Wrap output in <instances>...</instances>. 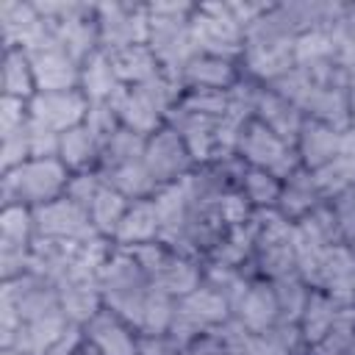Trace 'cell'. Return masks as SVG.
I'll use <instances>...</instances> for the list:
<instances>
[{"label": "cell", "mask_w": 355, "mask_h": 355, "mask_svg": "<svg viewBox=\"0 0 355 355\" xmlns=\"http://www.w3.org/2000/svg\"><path fill=\"white\" fill-rule=\"evenodd\" d=\"M269 6H272V3H250V0H230V3H227L233 19H236L244 31H247L252 22H258V19L269 11Z\"/></svg>", "instance_id": "db71d44e"}, {"label": "cell", "mask_w": 355, "mask_h": 355, "mask_svg": "<svg viewBox=\"0 0 355 355\" xmlns=\"http://www.w3.org/2000/svg\"><path fill=\"white\" fill-rule=\"evenodd\" d=\"M72 355H100V352H97L92 344H86V338H83V344H80V347H78Z\"/></svg>", "instance_id": "9f6ffc18"}, {"label": "cell", "mask_w": 355, "mask_h": 355, "mask_svg": "<svg viewBox=\"0 0 355 355\" xmlns=\"http://www.w3.org/2000/svg\"><path fill=\"white\" fill-rule=\"evenodd\" d=\"M36 241L33 211L25 205L0 208V277L14 280L31 272V250Z\"/></svg>", "instance_id": "7c38bea8"}, {"label": "cell", "mask_w": 355, "mask_h": 355, "mask_svg": "<svg viewBox=\"0 0 355 355\" xmlns=\"http://www.w3.org/2000/svg\"><path fill=\"white\" fill-rule=\"evenodd\" d=\"M330 205H333V214H336V219H338L344 244L355 241V186L347 189L344 194H338L336 200H330Z\"/></svg>", "instance_id": "816d5d0a"}, {"label": "cell", "mask_w": 355, "mask_h": 355, "mask_svg": "<svg viewBox=\"0 0 355 355\" xmlns=\"http://www.w3.org/2000/svg\"><path fill=\"white\" fill-rule=\"evenodd\" d=\"M108 105L114 108V114L119 119V128H128V130H133L144 139H150L155 130H161L166 125L161 111L141 94L139 86H119L111 94Z\"/></svg>", "instance_id": "7402d4cb"}, {"label": "cell", "mask_w": 355, "mask_h": 355, "mask_svg": "<svg viewBox=\"0 0 355 355\" xmlns=\"http://www.w3.org/2000/svg\"><path fill=\"white\" fill-rule=\"evenodd\" d=\"M189 22H191V39L197 53L241 61L244 28L233 19L227 3H197Z\"/></svg>", "instance_id": "ba28073f"}, {"label": "cell", "mask_w": 355, "mask_h": 355, "mask_svg": "<svg viewBox=\"0 0 355 355\" xmlns=\"http://www.w3.org/2000/svg\"><path fill=\"white\" fill-rule=\"evenodd\" d=\"M269 283L275 288V300H277V308H280V322H294L297 324L302 311H305V302L311 297V286L297 272L275 277Z\"/></svg>", "instance_id": "60d3db41"}, {"label": "cell", "mask_w": 355, "mask_h": 355, "mask_svg": "<svg viewBox=\"0 0 355 355\" xmlns=\"http://www.w3.org/2000/svg\"><path fill=\"white\" fill-rule=\"evenodd\" d=\"M144 147H147V139L128 130V128H119L100 150V164H97V172H105V169H114V166H122V164H130V161H141L144 158Z\"/></svg>", "instance_id": "ab89813d"}, {"label": "cell", "mask_w": 355, "mask_h": 355, "mask_svg": "<svg viewBox=\"0 0 355 355\" xmlns=\"http://www.w3.org/2000/svg\"><path fill=\"white\" fill-rule=\"evenodd\" d=\"M130 255L141 263L150 283L175 300L186 297L189 291H194L202 283V261L175 252L161 241L130 247Z\"/></svg>", "instance_id": "52a82bcc"}, {"label": "cell", "mask_w": 355, "mask_h": 355, "mask_svg": "<svg viewBox=\"0 0 355 355\" xmlns=\"http://www.w3.org/2000/svg\"><path fill=\"white\" fill-rule=\"evenodd\" d=\"M180 80L186 89H216V92H230L241 80V64L216 58V55H202L197 53L180 72Z\"/></svg>", "instance_id": "cb8c5ba5"}, {"label": "cell", "mask_w": 355, "mask_h": 355, "mask_svg": "<svg viewBox=\"0 0 355 355\" xmlns=\"http://www.w3.org/2000/svg\"><path fill=\"white\" fill-rule=\"evenodd\" d=\"M280 186H283V180H277L275 175H269L263 169H255V166H247L239 189L244 191V197L250 200V205L255 211H261V208H275L277 205Z\"/></svg>", "instance_id": "7bdbcfd3"}, {"label": "cell", "mask_w": 355, "mask_h": 355, "mask_svg": "<svg viewBox=\"0 0 355 355\" xmlns=\"http://www.w3.org/2000/svg\"><path fill=\"white\" fill-rule=\"evenodd\" d=\"M236 155H239L247 166L263 169V172L275 175L277 180L291 178V175L302 166V164H300V155H297V147L288 144V141H283L280 136H275L269 128H263V125L255 122V119H250L247 128L241 130Z\"/></svg>", "instance_id": "30bf717a"}, {"label": "cell", "mask_w": 355, "mask_h": 355, "mask_svg": "<svg viewBox=\"0 0 355 355\" xmlns=\"http://www.w3.org/2000/svg\"><path fill=\"white\" fill-rule=\"evenodd\" d=\"M31 122V119H28ZM0 164H3V172L8 169H17L19 164L31 161V141H28V125L8 133V136H0Z\"/></svg>", "instance_id": "bcb514c9"}, {"label": "cell", "mask_w": 355, "mask_h": 355, "mask_svg": "<svg viewBox=\"0 0 355 355\" xmlns=\"http://www.w3.org/2000/svg\"><path fill=\"white\" fill-rule=\"evenodd\" d=\"M58 139L61 133L39 125V122H28V141H31V158H58Z\"/></svg>", "instance_id": "681fc988"}, {"label": "cell", "mask_w": 355, "mask_h": 355, "mask_svg": "<svg viewBox=\"0 0 355 355\" xmlns=\"http://www.w3.org/2000/svg\"><path fill=\"white\" fill-rule=\"evenodd\" d=\"M69 327H72V322L64 316V311H55V313L22 322V327L17 330V338H14L11 347L22 349L25 355H47L69 333Z\"/></svg>", "instance_id": "f1b7e54d"}, {"label": "cell", "mask_w": 355, "mask_h": 355, "mask_svg": "<svg viewBox=\"0 0 355 355\" xmlns=\"http://www.w3.org/2000/svg\"><path fill=\"white\" fill-rule=\"evenodd\" d=\"M119 86H122V83L116 80L114 67H111V58H108L105 50L92 53V55L80 64V83H78V89L89 97V103H108L111 94H114Z\"/></svg>", "instance_id": "e575fe53"}, {"label": "cell", "mask_w": 355, "mask_h": 355, "mask_svg": "<svg viewBox=\"0 0 355 355\" xmlns=\"http://www.w3.org/2000/svg\"><path fill=\"white\" fill-rule=\"evenodd\" d=\"M233 316L250 330V333H263L280 322V308L275 300V288L266 277H258L250 283L247 294L241 302L233 308Z\"/></svg>", "instance_id": "484cf974"}, {"label": "cell", "mask_w": 355, "mask_h": 355, "mask_svg": "<svg viewBox=\"0 0 355 355\" xmlns=\"http://www.w3.org/2000/svg\"><path fill=\"white\" fill-rule=\"evenodd\" d=\"M100 175H103V180H105L111 189H116V191H119L122 197H128L130 202H133V200H150V197H155V191L161 189V186L155 183V178L150 175L144 158H141V161L122 164V166H114V169H105V172H100Z\"/></svg>", "instance_id": "d590c367"}, {"label": "cell", "mask_w": 355, "mask_h": 355, "mask_svg": "<svg viewBox=\"0 0 355 355\" xmlns=\"http://www.w3.org/2000/svg\"><path fill=\"white\" fill-rule=\"evenodd\" d=\"M349 128H355V83L349 86Z\"/></svg>", "instance_id": "11a10c76"}, {"label": "cell", "mask_w": 355, "mask_h": 355, "mask_svg": "<svg viewBox=\"0 0 355 355\" xmlns=\"http://www.w3.org/2000/svg\"><path fill=\"white\" fill-rule=\"evenodd\" d=\"M255 225V266L266 280L297 272L294 252V222H288L277 208H261L252 214Z\"/></svg>", "instance_id": "8992f818"}, {"label": "cell", "mask_w": 355, "mask_h": 355, "mask_svg": "<svg viewBox=\"0 0 355 355\" xmlns=\"http://www.w3.org/2000/svg\"><path fill=\"white\" fill-rule=\"evenodd\" d=\"M197 3H178V0H155L147 3L150 8V36L147 47L158 58L161 69L169 75L183 72V67L197 55L194 39H191V11Z\"/></svg>", "instance_id": "3957f363"}, {"label": "cell", "mask_w": 355, "mask_h": 355, "mask_svg": "<svg viewBox=\"0 0 355 355\" xmlns=\"http://www.w3.org/2000/svg\"><path fill=\"white\" fill-rule=\"evenodd\" d=\"M252 258H255V225H252V219H250L247 225L227 227V230L219 236V241L208 250L205 263H219V266L244 269Z\"/></svg>", "instance_id": "4dcf8cb0"}, {"label": "cell", "mask_w": 355, "mask_h": 355, "mask_svg": "<svg viewBox=\"0 0 355 355\" xmlns=\"http://www.w3.org/2000/svg\"><path fill=\"white\" fill-rule=\"evenodd\" d=\"M31 119L28 100L19 97H0V136H8L19 128H25Z\"/></svg>", "instance_id": "f907efd6"}, {"label": "cell", "mask_w": 355, "mask_h": 355, "mask_svg": "<svg viewBox=\"0 0 355 355\" xmlns=\"http://www.w3.org/2000/svg\"><path fill=\"white\" fill-rule=\"evenodd\" d=\"M319 202H324V200H322V194H319V189H316V183H313V172H308L305 166H300L291 178L283 180L280 197H277V205H275V208H277L288 222H300V219H305Z\"/></svg>", "instance_id": "f546056e"}, {"label": "cell", "mask_w": 355, "mask_h": 355, "mask_svg": "<svg viewBox=\"0 0 355 355\" xmlns=\"http://www.w3.org/2000/svg\"><path fill=\"white\" fill-rule=\"evenodd\" d=\"M36 239H58V241H89L97 236L89 211L72 202L69 197H58L47 205L31 208Z\"/></svg>", "instance_id": "9a60e30c"}, {"label": "cell", "mask_w": 355, "mask_h": 355, "mask_svg": "<svg viewBox=\"0 0 355 355\" xmlns=\"http://www.w3.org/2000/svg\"><path fill=\"white\" fill-rule=\"evenodd\" d=\"M97 283L103 291V305L108 311H114L116 316H122L133 330H139V322L144 316V308H147L155 286L144 275L141 263L130 255V250L114 247Z\"/></svg>", "instance_id": "7a4b0ae2"}, {"label": "cell", "mask_w": 355, "mask_h": 355, "mask_svg": "<svg viewBox=\"0 0 355 355\" xmlns=\"http://www.w3.org/2000/svg\"><path fill=\"white\" fill-rule=\"evenodd\" d=\"M36 11L50 22L55 42L83 64L92 53L100 50L97 31V3H75V0H33Z\"/></svg>", "instance_id": "5b68a950"}, {"label": "cell", "mask_w": 355, "mask_h": 355, "mask_svg": "<svg viewBox=\"0 0 355 355\" xmlns=\"http://www.w3.org/2000/svg\"><path fill=\"white\" fill-rule=\"evenodd\" d=\"M72 172L61 164V158H31L17 169L3 172L0 178V208L25 205L39 208L67 194Z\"/></svg>", "instance_id": "277c9868"}, {"label": "cell", "mask_w": 355, "mask_h": 355, "mask_svg": "<svg viewBox=\"0 0 355 355\" xmlns=\"http://www.w3.org/2000/svg\"><path fill=\"white\" fill-rule=\"evenodd\" d=\"M128 205H130L128 197H122L116 189H111L108 183H103V189L97 191L94 202L89 205V219H92L97 236H105V239L114 241V233H116V227H119Z\"/></svg>", "instance_id": "74e56055"}, {"label": "cell", "mask_w": 355, "mask_h": 355, "mask_svg": "<svg viewBox=\"0 0 355 355\" xmlns=\"http://www.w3.org/2000/svg\"><path fill=\"white\" fill-rule=\"evenodd\" d=\"M338 313H341V302H336L324 291H313L311 288V297L305 302V311H302V316L297 322L305 347H313V344L324 341L327 333L333 330V324L338 322Z\"/></svg>", "instance_id": "d6a6232c"}, {"label": "cell", "mask_w": 355, "mask_h": 355, "mask_svg": "<svg viewBox=\"0 0 355 355\" xmlns=\"http://www.w3.org/2000/svg\"><path fill=\"white\" fill-rule=\"evenodd\" d=\"M166 125L183 139V144L189 147L194 164H211L216 155V130H219V119L189 111L186 105H175L166 114Z\"/></svg>", "instance_id": "d6986e66"}, {"label": "cell", "mask_w": 355, "mask_h": 355, "mask_svg": "<svg viewBox=\"0 0 355 355\" xmlns=\"http://www.w3.org/2000/svg\"><path fill=\"white\" fill-rule=\"evenodd\" d=\"M294 31L277 11V3L244 31V53H241V72L261 86L275 83L288 69H294Z\"/></svg>", "instance_id": "6da1fadb"}, {"label": "cell", "mask_w": 355, "mask_h": 355, "mask_svg": "<svg viewBox=\"0 0 355 355\" xmlns=\"http://www.w3.org/2000/svg\"><path fill=\"white\" fill-rule=\"evenodd\" d=\"M144 164L150 169V175L155 178L158 186H166V183H178L183 180L186 175L194 172V158L189 153V147L183 144V139L169 128L164 125L161 130H155L150 139H147V147H144Z\"/></svg>", "instance_id": "2e32d148"}, {"label": "cell", "mask_w": 355, "mask_h": 355, "mask_svg": "<svg viewBox=\"0 0 355 355\" xmlns=\"http://www.w3.org/2000/svg\"><path fill=\"white\" fill-rule=\"evenodd\" d=\"M36 94V78L28 53L22 50H3V97L28 100Z\"/></svg>", "instance_id": "f35d334b"}, {"label": "cell", "mask_w": 355, "mask_h": 355, "mask_svg": "<svg viewBox=\"0 0 355 355\" xmlns=\"http://www.w3.org/2000/svg\"><path fill=\"white\" fill-rule=\"evenodd\" d=\"M103 183L105 180H103V175L97 169H92V172H75L69 178V186H67V194L64 197H69L72 202H78L80 208L89 211V205L94 202V197L103 189Z\"/></svg>", "instance_id": "7dc6e473"}, {"label": "cell", "mask_w": 355, "mask_h": 355, "mask_svg": "<svg viewBox=\"0 0 355 355\" xmlns=\"http://www.w3.org/2000/svg\"><path fill=\"white\" fill-rule=\"evenodd\" d=\"M300 277L313 291H324L341 305H355V252L349 244H330Z\"/></svg>", "instance_id": "5bb4252c"}, {"label": "cell", "mask_w": 355, "mask_h": 355, "mask_svg": "<svg viewBox=\"0 0 355 355\" xmlns=\"http://www.w3.org/2000/svg\"><path fill=\"white\" fill-rule=\"evenodd\" d=\"M139 355H183V344H178L169 333L139 336Z\"/></svg>", "instance_id": "f5cc1de1"}, {"label": "cell", "mask_w": 355, "mask_h": 355, "mask_svg": "<svg viewBox=\"0 0 355 355\" xmlns=\"http://www.w3.org/2000/svg\"><path fill=\"white\" fill-rule=\"evenodd\" d=\"M336 55L338 50L330 28L305 31L294 39V67H305V69L327 67V64H336Z\"/></svg>", "instance_id": "8d00e7d4"}, {"label": "cell", "mask_w": 355, "mask_h": 355, "mask_svg": "<svg viewBox=\"0 0 355 355\" xmlns=\"http://www.w3.org/2000/svg\"><path fill=\"white\" fill-rule=\"evenodd\" d=\"M55 288H58V302L64 316L78 327H83L89 319H94L105 308L97 277H67L55 283Z\"/></svg>", "instance_id": "d4e9b609"}, {"label": "cell", "mask_w": 355, "mask_h": 355, "mask_svg": "<svg viewBox=\"0 0 355 355\" xmlns=\"http://www.w3.org/2000/svg\"><path fill=\"white\" fill-rule=\"evenodd\" d=\"M100 150H103V144L92 136V130L86 125L69 128L58 139V158H61V164L72 175L75 172H92V169H97Z\"/></svg>", "instance_id": "1f68e13d"}, {"label": "cell", "mask_w": 355, "mask_h": 355, "mask_svg": "<svg viewBox=\"0 0 355 355\" xmlns=\"http://www.w3.org/2000/svg\"><path fill=\"white\" fill-rule=\"evenodd\" d=\"M0 33H3V50H22L28 55L47 44H55L50 22L36 11L33 3L25 0L0 3Z\"/></svg>", "instance_id": "4fadbf2b"}, {"label": "cell", "mask_w": 355, "mask_h": 355, "mask_svg": "<svg viewBox=\"0 0 355 355\" xmlns=\"http://www.w3.org/2000/svg\"><path fill=\"white\" fill-rule=\"evenodd\" d=\"M349 247H352V252H355V241H349Z\"/></svg>", "instance_id": "91938a15"}, {"label": "cell", "mask_w": 355, "mask_h": 355, "mask_svg": "<svg viewBox=\"0 0 355 355\" xmlns=\"http://www.w3.org/2000/svg\"><path fill=\"white\" fill-rule=\"evenodd\" d=\"M294 147H297L300 164H302L308 172H316L319 166L330 164V161L338 155L341 133L333 130V128L324 125V122H316V119H308V116H305Z\"/></svg>", "instance_id": "4316f807"}, {"label": "cell", "mask_w": 355, "mask_h": 355, "mask_svg": "<svg viewBox=\"0 0 355 355\" xmlns=\"http://www.w3.org/2000/svg\"><path fill=\"white\" fill-rule=\"evenodd\" d=\"M227 319H233V308L230 302L216 294L211 286L200 283L194 291H189L186 297L175 300V316H172V324H169V336L189 347L191 341H197L200 336L211 333L214 327L225 324Z\"/></svg>", "instance_id": "9c48e42d"}, {"label": "cell", "mask_w": 355, "mask_h": 355, "mask_svg": "<svg viewBox=\"0 0 355 355\" xmlns=\"http://www.w3.org/2000/svg\"><path fill=\"white\" fill-rule=\"evenodd\" d=\"M0 297L8 300L17 308V313H19L22 322H31V319H39V316H47V313L61 311L55 283L47 280V277H42V275H36V272H25L22 277L3 280Z\"/></svg>", "instance_id": "ac0fdd59"}, {"label": "cell", "mask_w": 355, "mask_h": 355, "mask_svg": "<svg viewBox=\"0 0 355 355\" xmlns=\"http://www.w3.org/2000/svg\"><path fill=\"white\" fill-rule=\"evenodd\" d=\"M108 58H111L114 75L122 86H141L144 80H150L161 72V64H158V58L153 55V50L147 44H133V47H125V50H114V53H108Z\"/></svg>", "instance_id": "836d02e7"}, {"label": "cell", "mask_w": 355, "mask_h": 355, "mask_svg": "<svg viewBox=\"0 0 355 355\" xmlns=\"http://www.w3.org/2000/svg\"><path fill=\"white\" fill-rule=\"evenodd\" d=\"M202 283L211 286L216 294H222L230 302V308H236L241 302V297L247 294L252 280L241 269L219 266V263H202Z\"/></svg>", "instance_id": "b9f144b4"}, {"label": "cell", "mask_w": 355, "mask_h": 355, "mask_svg": "<svg viewBox=\"0 0 355 355\" xmlns=\"http://www.w3.org/2000/svg\"><path fill=\"white\" fill-rule=\"evenodd\" d=\"M252 119L261 122L263 128H269L275 136H280L283 141L294 144L300 136V128L305 122V114L288 103L286 97H280L275 89L261 86L258 97H255V108H252Z\"/></svg>", "instance_id": "603a6c76"}, {"label": "cell", "mask_w": 355, "mask_h": 355, "mask_svg": "<svg viewBox=\"0 0 355 355\" xmlns=\"http://www.w3.org/2000/svg\"><path fill=\"white\" fill-rule=\"evenodd\" d=\"M0 355H25L22 349H14V347H0Z\"/></svg>", "instance_id": "6f0895ef"}, {"label": "cell", "mask_w": 355, "mask_h": 355, "mask_svg": "<svg viewBox=\"0 0 355 355\" xmlns=\"http://www.w3.org/2000/svg\"><path fill=\"white\" fill-rule=\"evenodd\" d=\"M83 125L92 130V136H94L100 144H105V141L119 130V119H116V114H114V108H111L108 103H92Z\"/></svg>", "instance_id": "c3c4849f"}, {"label": "cell", "mask_w": 355, "mask_h": 355, "mask_svg": "<svg viewBox=\"0 0 355 355\" xmlns=\"http://www.w3.org/2000/svg\"><path fill=\"white\" fill-rule=\"evenodd\" d=\"M216 216L222 219L225 227H236V225H247L255 214V208L250 205V200L244 197L241 189H227L219 194V200L214 202Z\"/></svg>", "instance_id": "f6af8a7d"}, {"label": "cell", "mask_w": 355, "mask_h": 355, "mask_svg": "<svg viewBox=\"0 0 355 355\" xmlns=\"http://www.w3.org/2000/svg\"><path fill=\"white\" fill-rule=\"evenodd\" d=\"M36 78V92H69L80 83V64L55 42L28 55Z\"/></svg>", "instance_id": "ffe728a7"}, {"label": "cell", "mask_w": 355, "mask_h": 355, "mask_svg": "<svg viewBox=\"0 0 355 355\" xmlns=\"http://www.w3.org/2000/svg\"><path fill=\"white\" fill-rule=\"evenodd\" d=\"M89 97L80 89H69V92H36L28 103V114L33 122L64 133L69 128H78L86 122L89 114Z\"/></svg>", "instance_id": "e0dca14e"}, {"label": "cell", "mask_w": 355, "mask_h": 355, "mask_svg": "<svg viewBox=\"0 0 355 355\" xmlns=\"http://www.w3.org/2000/svg\"><path fill=\"white\" fill-rule=\"evenodd\" d=\"M83 338L100 355H139V333L108 308L83 324Z\"/></svg>", "instance_id": "44dd1931"}, {"label": "cell", "mask_w": 355, "mask_h": 355, "mask_svg": "<svg viewBox=\"0 0 355 355\" xmlns=\"http://www.w3.org/2000/svg\"><path fill=\"white\" fill-rule=\"evenodd\" d=\"M180 105H186L189 111L222 119L230 108V92H216V89H186L180 97Z\"/></svg>", "instance_id": "ee69618b"}, {"label": "cell", "mask_w": 355, "mask_h": 355, "mask_svg": "<svg viewBox=\"0 0 355 355\" xmlns=\"http://www.w3.org/2000/svg\"><path fill=\"white\" fill-rule=\"evenodd\" d=\"M161 233V219H158V208L150 200H133L114 233V244L116 247H141V244H153L158 241Z\"/></svg>", "instance_id": "83f0119b"}, {"label": "cell", "mask_w": 355, "mask_h": 355, "mask_svg": "<svg viewBox=\"0 0 355 355\" xmlns=\"http://www.w3.org/2000/svg\"><path fill=\"white\" fill-rule=\"evenodd\" d=\"M97 31H100V50L105 53L125 50L133 44H147L150 8L147 3H130V0L97 3Z\"/></svg>", "instance_id": "8fae6325"}, {"label": "cell", "mask_w": 355, "mask_h": 355, "mask_svg": "<svg viewBox=\"0 0 355 355\" xmlns=\"http://www.w3.org/2000/svg\"><path fill=\"white\" fill-rule=\"evenodd\" d=\"M300 355H313V352H311V347H305V349H302Z\"/></svg>", "instance_id": "680465c9"}]
</instances>
